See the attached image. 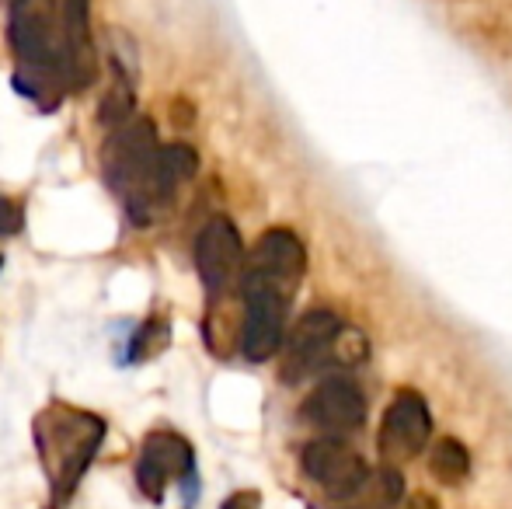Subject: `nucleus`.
Returning <instances> with one entry per match:
<instances>
[{
	"label": "nucleus",
	"mask_w": 512,
	"mask_h": 509,
	"mask_svg": "<svg viewBox=\"0 0 512 509\" xmlns=\"http://www.w3.org/2000/svg\"><path fill=\"white\" fill-rule=\"evenodd\" d=\"M307 478H314L328 496L335 499H352L370 485V468L352 447H345L335 436H321V440H310L300 454Z\"/></svg>",
	"instance_id": "obj_6"
},
{
	"label": "nucleus",
	"mask_w": 512,
	"mask_h": 509,
	"mask_svg": "<svg viewBox=\"0 0 512 509\" xmlns=\"http://www.w3.org/2000/svg\"><path fill=\"white\" fill-rule=\"evenodd\" d=\"M157 154H161V143H157L150 119H133V123H126L122 129H112L102 150V171L108 189L122 199L129 220L140 227L154 220L150 178H154Z\"/></svg>",
	"instance_id": "obj_1"
},
{
	"label": "nucleus",
	"mask_w": 512,
	"mask_h": 509,
	"mask_svg": "<svg viewBox=\"0 0 512 509\" xmlns=\"http://www.w3.org/2000/svg\"><path fill=\"white\" fill-rule=\"evenodd\" d=\"M196 269L206 293H223L244 272V241L227 217H213L196 238Z\"/></svg>",
	"instance_id": "obj_9"
},
{
	"label": "nucleus",
	"mask_w": 512,
	"mask_h": 509,
	"mask_svg": "<svg viewBox=\"0 0 512 509\" xmlns=\"http://www.w3.org/2000/svg\"><path fill=\"white\" fill-rule=\"evenodd\" d=\"M300 415L310 426L324 429V433H352L366 422V398L349 377H331V381L317 384L304 401Z\"/></svg>",
	"instance_id": "obj_10"
},
{
	"label": "nucleus",
	"mask_w": 512,
	"mask_h": 509,
	"mask_svg": "<svg viewBox=\"0 0 512 509\" xmlns=\"http://www.w3.org/2000/svg\"><path fill=\"white\" fill-rule=\"evenodd\" d=\"M432 436V415L429 405L418 391H398L394 401L387 405L384 419H380V454L391 464L411 461L425 450Z\"/></svg>",
	"instance_id": "obj_7"
},
{
	"label": "nucleus",
	"mask_w": 512,
	"mask_h": 509,
	"mask_svg": "<svg viewBox=\"0 0 512 509\" xmlns=\"http://www.w3.org/2000/svg\"><path fill=\"white\" fill-rule=\"evenodd\" d=\"M429 471L443 485H460L471 475V454H467V447L460 440L443 436V440H436L429 450Z\"/></svg>",
	"instance_id": "obj_13"
},
{
	"label": "nucleus",
	"mask_w": 512,
	"mask_h": 509,
	"mask_svg": "<svg viewBox=\"0 0 512 509\" xmlns=\"http://www.w3.org/2000/svg\"><path fill=\"white\" fill-rule=\"evenodd\" d=\"M307 269V252L304 241L297 238L286 227H272L258 238L255 252L248 255L241 272V286L255 283V286H276L283 293H293L304 279Z\"/></svg>",
	"instance_id": "obj_5"
},
{
	"label": "nucleus",
	"mask_w": 512,
	"mask_h": 509,
	"mask_svg": "<svg viewBox=\"0 0 512 509\" xmlns=\"http://www.w3.org/2000/svg\"><path fill=\"white\" fill-rule=\"evenodd\" d=\"M25 227V210H21L14 199L0 196V238H11Z\"/></svg>",
	"instance_id": "obj_16"
},
{
	"label": "nucleus",
	"mask_w": 512,
	"mask_h": 509,
	"mask_svg": "<svg viewBox=\"0 0 512 509\" xmlns=\"http://www.w3.org/2000/svg\"><path fill=\"white\" fill-rule=\"evenodd\" d=\"M133 109H136L133 88H129L126 77H119V81H115V88L102 98V126L122 129L126 123H133Z\"/></svg>",
	"instance_id": "obj_14"
},
{
	"label": "nucleus",
	"mask_w": 512,
	"mask_h": 509,
	"mask_svg": "<svg viewBox=\"0 0 512 509\" xmlns=\"http://www.w3.org/2000/svg\"><path fill=\"white\" fill-rule=\"evenodd\" d=\"M192 475V447L175 433H154L147 436L136 461V485L147 499H161L171 478Z\"/></svg>",
	"instance_id": "obj_12"
},
{
	"label": "nucleus",
	"mask_w": 512,
	"mask_h": 509,
	"mask_svg": "<svg viewBox=\"0 0 512 509\" xmlns=\"http://www.w3.org/2000/svg\"><path fill=\"white\" fill-rule=\"evenodd\" d=\"M244 325H241V353L251 363H265L283 349L286 342V307L290 293L276 286L244 283Z\"/></svg>",
	"instance_id": "obj_4"
},
{
	"label": "nucleus",
	"mask_w": 512,
	"mask_h": 509,
	"mask_svg": "<svg viewBox=\"0 0 512 509\" xmlns=\"http://www.w3.org/2000/svg\"><path fill=\"white\" fill-rule=\"evenodd\" d=\"M0 265H4V258H0Z\"/></svg>",
	"instance_id": "obj_17"
},
{
	"label": "nucleus",
	"mask_w": 512,
	"mask_h": 509,
	"mask_svg": "<svg viewBox=\"0 0 512 509\" xmlns=\"http://www.w3.org/2000/svg\"><path fill=\"white\" fill-rule=\"evenodd\" d=\"M63 11V56L60 81L67 88H88L98 74L95 42H91V0H60Z\"/></svg>",
	"instance_id": "obj_11"
},
{
	"label": "nucleus",
	"mask_w": 512,
	"mask_h": 509,
	"mask_svg": "<svg viewBox=\"0 0 512 509\" xmlns=\"http://www.w3.org/2000/svg\"><path fill=\"white\" fill-rule=\"evenodd\" d=\"M35 436H39V450H42V457H46L49 478H53L56 503H63V499L74 492V485L81 482L91 457L102 447L105 422L95 419L91 412L53 405L39 415Z\"/></svg>",
	"instance_id": "obj_2"
},
{
	"label": "nucleus",
	"mask_w": 512,
	"mask_h": 509,
	"mask_svg": "<svg viewBox=\"0 0 512 509\" xmlns=\"http://www.w3.org/2000/svg\"><path fill=\"white\" fill-rule=\"evenodd\" d=\"M342 339V318L328 307L307 311L304 318L293 325L290 339H286V363H283V381L297 384L307 374H314L324 360L331 356L335 342Z\"/></svg>",
	"instance_id": "obj_8"
},
{
	"label": "nucleus",
	"mask_w": 512,
	"mask_h": 509,
	"mask_svg": "<svg viewBox=\"0 0 512 509\" xmlns=\"http://www.w3.org/2000/svg\"><path fill=\"white\" fill-rule=\"evenodd\" d=\"M7 39L28 74L14 77V88L28 98H39L35 84H46L53 74L60 81V56H63V11L56 0H11V25ZM63 84V81H60Z\"/></svg>",
	"instance_id": "obj_3"
},
{
	"label": "nucleus",
	"mask_w": 512,
	"mask_h": 509,
	"mask_svg": "<svg viewBox=\"0 0 512 509\" xmlns=\"http://www.w3.org/2000/svg\"><path fill=\"white\" fill-rule=\"evenodd\" d=\"M168 342V325H161V321H147V325H140L133 332V342H129V353H126V363H140L147 360V356H154L157 349Z\"/></svg>",
	"instance_id": "obj_15"
}]
</instances>
